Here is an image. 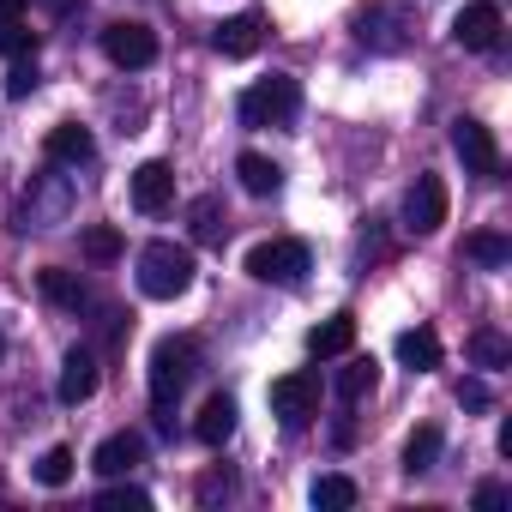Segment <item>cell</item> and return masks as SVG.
Returning a JSON list of instances; mask_svg holds the SVG:
<instances>
[{"label":"cell","mask_w":512,"mask_h":512,"mask_svg":"<svg viewBox=\"0 0 512 512\" xmlns=\"http://www.w3.org/2000/svg\"><path fill=\"white\" fill-rule=\"evenodd\" d=\"M350 31L368 55H404L410 31H416V13H410V0H368V7L350 13Z\"/></svg>","instance_id":"obj_1"},{"label":"cell","mask_w":512,"mask_h":512,"mask_svg":"<svg viewBox=\"0 0 512 512\" xmlns=\"http://www.w3.org/2000/svg\"><path fill=\"white\" fill-rule=\"evenodd\" d=\"M187 284H193V247H181V241H151V247L139 253V290H145L151 302H175V296H187Z\"/></svg>","instance_id":"obj_2"},{"label":"cell","mask_w":512,"mask_h":512,"mask_svg":"<svg viewBox=\"0 0 512 512\" xmlns=\"http://www.w3.org/2000/svg\"><path fill=\"white\" fill-rule=\"evenodd\" d=\"M296 109H302V85H296L290 73L253 79V85L241 91V103H235L241 127H290V121H296Z\"/></svg>","instance_id":"obj_3"},{"label":"cell","mask_w":512,"mask_h":512,"mask_svg":"<svg viewBox=\"0 0 512 512\" xmlns=\"http://www.w3.org/2000/svg\"><path fill=\"white\" fill-rule=\"evenodd\" d=\"M193 368H199V344L193 338H163L157 350H151V404H157V416H169L175 410V398L187 392V380H193Z\"/></svg>","instance_id":"obj_4"},{"label":"cell","mask_w":512,"mask_h":512,"mask_svg":"<svg viewBox=\"0 0 512 512\" xmlns=\"http://www.w3.org/2000/svg\"><path fill=\"white\" fill-rule=\"evenodd\" d=\"M314 266V253L308 241H260V247H247V278H260V284H278V290H296Z\"/></svg>","instance_id":"obj_5"},{"label":"cell","mask_w":512,"mask_h":512,"mask_svg":"<svg viewBox=\"0 0 512 512\" xmlns=\"http://www.w3.org/2000/svg\"><path fill=\"white\" fill-rule=\"evenodd\" d=\"M266 404H272V416H278L284 428H308V422L320 416V374H314V368H296V374L272 380Z\"/></svg>","instance_id":"obj_6"},{"label":"cell","mask_w":512,"mask_h":512,"mask_svg":"<svg viewBox=\"0 0 512 512\" xmlns=\"http://www.w3.org/2000/svg\"><path fill=\"white\" fill-rule=\"evenodd\" d=\"M103 55H109L121 73H139V67L157 61V31L139 25V19H115V25L103 31Z\"/></svg>","instance_id":"obj_7"},{"label":"cell","mask_w":512,"mask_h":512,"mask_svg":"<svg viewBox=\"0 0 512 512\" xmlns=\"http://www.w3.org/2000/svg\"><path fill=\"white\" fill-rule=\"evenodd\" d=\"M452 151H458V163H464L470 175H482V181L500 175V145H494V133H488L482 121L458 115V121H452Z\"/></svg>","instance_id":"obj_8"},{"label":"cell","mask_w":512,"mask_h":512,"mask_svg":"<svg viewBox=\"0 0 512 512\" xmlns=\"http://www.w3.org/2000/svg\"><path fill=\"white\" fill-rule=\"evenodd\" d=\"M446 223V181L440 175H416L404 193V229L410 235H434Z\"/></svg>","instance_id":"obj_9"},{"label":"cell","mask_w":512,"mask_h":512,"mask_svg":"<svg viewBox=\"0 0 512 512\" xmlns=\"http://www.w3.org/2000/svg\"><path fill=\"white\" fill-rule=\"evenodd\" d=\"M500 0H470V7L452 19V43L458 49H470V55H488L494 43H500Z\"/></svg>","instance_id":"obj_10"},{"label":"cell","mask_w":512,"mask_h":512,"mask_svg":"<svg viewBox=\"0 0 512 512\" xmlns=\"http://www.w3.org/2000/svg\"><path fill=\"white\" fill-rule=\"evenodd\" d=\"M211 43H217V55L247 61V55H260V43H266V19L260 13H235V19H223L211 31Z\"/></svg>","instance_id":"obj_11"},{"label":"cell","mask_w":512,"mask_h":512,"mask_svg":"<svg viewBox=\"0 0 512 512\" xmlns=\"http://www.w3.org/2000/svg\"><path fill=\"white\" fill-rule=\"evenodd\" d=\"M175 199V169L163 163V157H151V163H139L133 169V211H145V217H157L163 205Z\"/></svg>","instance_id":"obj_12"},{"label":"cell","mask_w":512,"mask_h":512,"mask_svg":"<svg viewBox=\"0 0 512 512\" xmlns=\"http://www.w3.org/2000/svg\"><path fill=\"white\" fill-rule=\"evenodd\" d=\"M133 464H145V434H133V428L109 434V440L97 446V458H91V470H97V476H127Z\"/></svg>","instance_id":"obj_13"},{"label":"cell","mask_w":512,"mask_h":512,"mask_svg":"<svg viewBox=\"0 0 512 512\" xmlns=\"http://www.w3.org/2000/svg\"><path fill=\"white\" fill-rule=\"evenodd\" d=\"M91 392H97V356H91V350H67L61 380H55V398H61V404H85Z\"/></svg>","instance_id":"obj_14"},{"label":"cell","mask_w":512,"mask_h":512,"mask_svg":"<svg viewBox=\"0 0 512 512\" xmlns=\"http://www.w3.org/2000/svg\"><path fill=\"white\" fill-rule=\"evenodd\" d=\"M229 434H235V398L229 392H211L199 404V416H193V440L199 446H223Z\"/></svg>","instance_id":"obj_15"},{"label":"cell","mask_w":512,"mask_h":512,"mask_svg":"<svg viewBox=\"0 0 512 512\" xmlns=\"http://www.w3.org/2000/svg\"><path fill=\"white\" fill-rule=\"evenodd\" d=\"M440 332L434 326H410V332H398V362L410 368V374H428V368H440Z\"/></svg>","instance_id":"obj_16"},{"label":"cell","mask_w":512,"mask_h":512,"mask_svg":"<svg viewBox=\"0 0 512 512\" xmlns=\"http://www.w3.org/2000/svg\"><path fill=\"white\" fill-rule=\"evenodd\" d=\"M235 175H241V187H247L253 199H272V193L284 187V169H278L266 151H241V157H235Z\"/></svg>","instance_id":"obj_17"},{"label":"cell","mask_w":512,"mask_h":512,"mask_svg":"<svg viewBox=\"0 0 512 512\" xmlns=\"http://www.w3.org/2000/svg\"><path fill=\"white\" fill-rule=\"evenodd\" d=\"M49 157H55V163H73V169H79V163H91V157H97V139H91V127H79V121H61V127L49 133Z\"/></svg>","instance_id":"obj_18"},{"label":"cell","mask_w":512,"mask_h":512,"mask_svg":"<svg viewBox=\"0 0 512 512\" xmlns=\"http://www.w3.org/2000/svg\"><path fill=\"white\" fill-rule=\"evenodd\" d=\"M308 350H314L320 362H326V356H350V350H356V320H350V314H332L326 326L308 332Z\"/></svg>","instance_id":"obj_19"},{"label":"cell","mask_w":512,"mask_h":512,"mask_svg":"<svg viewBox=\"0 0 512 512\" xmlns=\"http://www.w3.org/2000/svg\"><path fill=\"white\" fill-rule=\"evenodd\" d=\"M374 386H380V362H374V356H350V362L338 368V398H344V404H362Z\"/></svg>","instance_id":"obj_20"},{"label":"cell","mask_w":512,"mask_h":512,"mask_svg":"<svg viewBox=\"0 0 512 512\" xmlns=\"http://www.w3.org/2000/svg\"><path fill=\"white\" fill-rule=\"evenodd\" d=\"M440 446H446V434H440L434 422H422V428H416V434L404 440V476H422V470H434Z\"/></svg>","instance_id":"obj_21"},{"label":"cell","mask_w":512,"mask_h":512,"mask_svg":"<svg viewBox=\"0 0 512 512\" xmlns=\"http://www.w3.org/2000/svg\"><path fill=\"white\" fill-rule=\"evenodd\" d=\"M308 500H314L320 512H350V506L362 500V488H356L350 476H338V470H332V476H314V488H308Z\"/></svg>","instance_id":"obj_22"},{"label":"cell","mask_w":512,"mask_h":512,"mask_svg":"<svg viewBox=\"0 0 512 512\" xmlns=\"http://www.w3.org/2000/svg\"><path fill=\"white\" fill-rule=\"evenodd\" d=\"M43 296H49L61 314H79V308L91 302V296H85V284H79L73 272H61V266H49V272H43Z\"/></svg>","instance_id":"obj_23"},{"label":"cell","mask_w":512,"mask_h":512,"mask_svg":"<svg viewBox=\"0 0 512 512\" xmlns=\"http://www.w3.org/2000/svg\"><path fill=\"white\" fill-rule=\"evenodd\" d=\"M79 253L91 266H109V260H121V229L115 223H91L85 235H79Z\"/></svg>","instance_id":"obj_24"},{"label":"cell","mask_w":512,"mask_h":512,"mask_svg":"<svg viewBox=\"0 0 512 512\" xmlns=\"http://www.w3.org/2000/svg\"><path fill=\"white\" fill-rule=\"evenodd\" d=\"M464 253H470V260H476V266H488V272H500V266L512 260V241H506V235H494V229H476V235L464 241Z\"/></svg>","instance_id":"obj_25"},{"label":"cell","mask_w":512,"mask_h":512,"mask_svg":"<svg viewBox=\"0 0 512 512\" xmlns=\"http://www.w3.org/2000/svg\"><path fill=\"white\" fill-rule=\"evenodd\" d=\"M464 350H470V362H476V368H506V362H512V344H506L500 332H488V326H482V332H470V344H464Z\"/></svg>","instance_id":"obj_26"},{"label":"cell","mask_w":512,"mask_h":512,"mask_svg":"<svg viewBox=\"0 0 512 512\" xmlns=\"http://www.w3.org/2000/svg\"><path fill=\"white\" fill-rule=\"evenodd\" d=\"M97 506H103V512H145V506H151V494H145V488H133V482H121V476H109V488L97 494Z\"/></svg>","instance_id":"obj_27"},{"label":"cell","mask_w":512,"mask_h":512,"mask_svg":"<svg viewBox=\"0 0 512 512\" xmlns=\"http://www.w3.org/2000/svg\"><path fill=\"white\" fill-rule=\"evenodd\" d=\"M37 482H43V488H67V482H73V446H49V452L37 458Z\"/></svg>","instance_id":"obj_28"},{"label":"cell","mask_w":512,"mask_h":512,"mask_svg":"<svg viewBox=\"0 0 512 512\" xmlns=\"http://www.w3.org/2000/svg\"><path fill=\"white\" fill-rule=\"evenodd\" d=\"M229 494H235V470H229V464H211V470L193 482V500H199V506H217V500H229Z\"/></svg>","instance_id":"obj_29"},{"label":"cell","mask_w":512,"mask_h":512,"mask_svg":"<svg viewBox=\"0 0 512 512\" xmlns=\"http://www.w3.org/2000/svg\"><path fill=\"white\" fill-rule=\"evenodd\" d=\"M187 217H193V241H223V205H217L211 193H205V199H193V211H187Z\"/></svg>","instance_id":"obj_30"},{"label":"cell","mask_w":512,"mask_h":512,"mask_svg":"<svg viewBox=\"0 0 512 512\" xmlns=\"http://www.w3.org/2000/svg\"><path fill=\"white\" fill-rule=\"evenodd\" d=\"M0 55H7V61H37V31H31V19H19V25L0 31Z\"/></svg>","instance_id":"obj_31"},{"label":"cell","mask_w":512,"mask_h":512,"mask_svg":"<svg viewBox=\"0 0 512 512\" xmlns=\"http://www.w3.org/2000/svg\"><path fill=\"white\" fill-rule=\"evenodd\" d=\"M37 91V61H13L7 67V97L19 103V97H31Z\"/></svg>","instance_id":"obj_32"},{"label":"cell","mask_w":512,"mask_h":512,"mask_svg":"<svg viewBox=\"0 0 512 512\" xmlns=\"http://www.w3.org/2000/svg\"><path fill=\"white\" fill-rule=\"evenodd\" d=\"M458 404H464V410H488V404H494L488 380H458Z\"/></svg>","instance_id":"obj_33"},{"label":"cell","mask_w":512,"mask_h":512,"mask_svg":"<svg viewBox=\"0 0 512 512\" xmlns=\"http://www.w3.org/2000/svg\"><path fill=\"white\" fill-rule=\"evenodd\" d=\"M470 500H476L482 512H494V506H506V500H512V488H506V482H482V488H476Z\"/></svg>","instance_id":"obj_34"},{"label":"cell","mask_w":512,"mask_h":512,"mask_svg":"<svg viewBox=\"0 0 512 512\" xmlns=\"http://www.w3.org/2000/svg\"><path fill=\"white\" fill-rule=\"evenodd\" d=\"M31 13V0H0V31H7V25H19Z\"/></svg>","instance_id":"obj_35"},{"label":"cell","mask_w":512,"mask_h":512,"mask_svg":"<svg viewBox=\"0 0 512 512\" xmlns=\"http://www.w3.org/2000/svg\"><path fill=\"white\" fill-rule=\"evenodd\" d=\"M43 7H49V13H55V19H67V13H73V7H85V0H43Z\"/></svg>","instance_id":"obj_36"},{"label":"cell","mask_w":512,"mask_h":512,"mask_svg":"<svg viewBox=\"0 0 512 512\" xmlns=\"http://www.w3.org/2000/svg\"><path fill=\"white\" fill-rule=\"evenodd\" d=\"M0 356H7V332H0Z\"/></svg>","instance_id":"obj_37"}]
</instances>
